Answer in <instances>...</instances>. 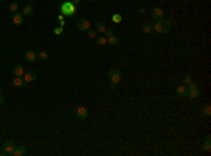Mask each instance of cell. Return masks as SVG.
Wrapping results in <instances>:
<instances>
[{
  "instance_id": "cell-1",
  "label": "cell",
  "mask_w": 211,
  "mask_h": 156,
  "mask_svg": "<svg viewBox=\"0 0 211 156\" xmlns=\"http://www.w3.org/2000/svg\"><path fill=\"white\" fill-rule=\"evenodd\" d=\"M152 30H155L159 34H166L170 30V23L168 20H163V18L156 20L155 23H152Z\"/></svg>"
},
{
  "instance_id": "cell-2",
  "label": "cell",
  "mask_w": 211,
  "mask_h": 156,
  "mask_svg": "<svg viewBox=\"0 0 211 156\" xmlns=\"http://www.w3.org/2000/svg\"><path fill=\"white\" fill-rule=\"evenodd\" d=\"M59 10H61V14H64L66 17H72L75 14V11H76V7H75V4L72 1H64L61 4Z\"/></svg>"
},
{
  "instance_id": "cell-3",
  "label": "cell",
  "mask_w": 211,
  "mask_h": 156,
  "mask_svg": "<svg viewBox=\"0 0 211 156\" xmlns=\"http://www.w3.org/2000/svg\"><path fill=\"white\" fill-rule=\"evenodd\" d=\"M108 79H110V83H118L120 79H121V72L118 69H111L108 72Z\"/></svg>"
},
{
  "instance_id": "cell-4",
  "label": "cell",
  "mask_w": 211,
  "mask_h": 156,
  "mask_svg": "<svg viewBox=\"0 0 211 156\" xmlns=\"http://www.w3.org/2000/svg\"><path fill=\"white\" fill-rule=\"evenodd\" d=\"M76 28H79L80 31H87L90 28V21L87 18H79L76 21Z\"/></svg>"
},
{
  "instance_id": "cell-5",
  "label": "cell",
  "mask_w": 211,
  "mask_h": 156,
  "mask_svg": "<svg viewBox=\"0 0 211 156\" xmlns=\"http://www.w3.org/2000/svg\"><path fill=\"white\" fill-rule=\"evenodd\" d=\"M14 149H16V146H14L13 141H6V142L3 143V152H4V155H13Z\"/></svg>"
},
{
  "instance_id": "cell-6",
  "label": "cell",
  "mask_w": 211,
  "mask_h": 156,
  "mask_svg": "<svg viewBox=\"0 0 211 156\" xmlns=\"http://www.w3.org/2000/svg\"><path fill=\"white\" fill-rule=\"evenodd\" d=\"M24 59H26L27 62H30V63H32V62H35L37 59H38V56H37V53L34 51H31V49H28V51L24 52Z\"/></svg>"
},
{
  "instance_id": "cell-7",
  "label": "cell",
  "mask_w": 211,
  "mask_h": 156,
  "mask_svg": "<svg viewBox=\"0 0 211 156\" xmlns=\"http://www.w3.org/2000/svg\"><path fill=\"white\" fill-rule=\"evenodd\" d=\"M75 115L79 118V120H85V118H87V115H89V111H87L86 107H79V108H76Z\"/></svg>"
},
{
  "instance_id": "cell-8",
  "label": "cell",
  "mask_w": 211,
  "mask_h": 156,
  "mask_svg": "<svg viewBox=\"0 0 211 156\" xmlns=\"http://www.w3.org/2000/svg\"><path fill=\"white\" fill-rule=\"evenodd\" d=\"M23 79H24L26 83H31V82H34V80L37 79V73H35L34 70H28V72H26V73L23 75Z\"/></svg>"
},
{
  "instance_id": "cell-9",
  "label": "cell",
  "mask_w": 211,
  "mask_h": 156,
  "mask_svg": "<svg viewBox=\"0 0 211 156\" xmlns=\"http://www.w3.org/2000/svg\"><path fill=\"white\" fill-rule=\"evenodd\" d=\"M11 84L14 87H23L27 83L24 82V79H21V76H14V79H11Z\"/></svg>"
},
{
  "instance_id": "cell-10",
  "label": "cell",
  "mask_w": 211,
  "mask_h": 156,
  "mask_svg": "<svg viewBox=\"0 0 211 156\" xmlns=\"http://www.w3.org/2000/svg\"><path fill=\"white\" fill-rule=\"evenodd\" d=\"M152 17H154V20H160V18H163V10L162 9H159V7H154L152 9Z\"/></svg>"
},
{
  "instance_id": "cell-11",
  "label": "cell",
  "mask_w": 211,
  "mask_h": 156,
  "mask_svg": "<svg viewBox=\"0 0 211 156\" xmlns=\"http://www.w3.org/2000/svg\"><path fill=\"white\" fill-rule=\"evenodd\" d=\"M23 18H24V16H23L21 13H14L13 17H11L13 24L14 26H21V24H23Z\"/></svg>"
},
{
  "instance_id": "cell-12",
  "label": "cell",
  "mask_w": 211,
  "mask_h": 156,
  "mask_svg": "<svg viewBox=\"0 0 211 156\" xmlns=\"http://www.w3.org/2000/svg\"><path fill=\"white\" fill-rule=\"evenodd\" d=\"M11 73H13V76H21L23 78V75L26 73V70H24V68L21 65H16L13 68V70H11Z\"/></svg>"
},
{
  "instance_id": "cell-13",
  "label": "cell",
  "mask_w": 211,
  "mask_h": 156,
  "mask_svg": "<svg viewBox=\"0 0 211 156\" xmlns=\"http://www.w3.org/2000/svg\"><path fill=\"white\" fill-rule=\"evenodd\" d=\"M187 91H189L187 86H179V87L176 89V94L180 96V97H185V96H187Z\"/></svg>"
},
{
  "instance_id": "cell-14",
  "label": "cell",
  "mask_w": 211,
  "mask_h": 156,
  "mask_svg": "<svg viewBox=\"0 0 211 156\" xmlns=\"http://www.w3.org/2000/svg\"><path fill=\"white\" fill-rule=\"evenodd\" d=\"M107 42L110 44V45H118L120 42V38L116 35V34H113V35H110V37H107Z\"/></svg>"
},
{
  "instance_id": "cell-15",
  "label": "cell",
  "mask_w": 211,
  "mask_h": 156,
  "mask_svg": "<svg viewBox=\"0 0 211 156\" xmlns=\"http://www.w3.org/2000/svg\"><path fill=\"white\" fill-rule=\"evenodd\" d=\"M13 155L14 156H23V155H26V148H24L23 145H21V146H16V149H14Z\"/></svg>"
},
{
  "instance_id": "cell-16",
  "label": "cell",
  "mask_w": 211,
  "mask_h": 156,
  "mask_svg": "<svg viewBox=\"0 0 211 156\" xmlns=\"http://www.w3.org/2000/svg\"><path fill=\"white\" fill-rule=\"evenodd\" d=\"M32 11H34V6H32V4H28L27 7L23 9V16H24V17H28V16L32 14Z\"/></svg>"
},
{
  "instance_id": "cell-17",
  "label": "cell",
  "mask_w": 211,
  "mask_h": 156,
  "mask_svg": "<svg viewBox=\"0 0 211 156\" xmlns=\"http://www.w3.org/2000/svg\"><path fill=\"white\" fill-rule=\"evenodd\" d=\"M204 151H206V152H210L211 151V136L210 135L206 136V141H204Z\"/></svg>"
},
{
  "instance_id": "cell-18",
  "label": "cell",
  "mask_w": 211,
  "mask_h": 156,
  "mask_svg": "<svg viewBox=\"0 0 211 156\" xmlns=\"http://www.w3.org/2000/svg\"><path fill=\"white\" fill-rule=\"evenodd\" d=\"M96 31H97V32H100V34H104L106 27H104V24H103L101 21H97V23H96Z\"/></svg>"
},
{
  "instance_id": "cell-19",
  "label": "cell",
  "mask_w": 211,
  "mask_h": 156,
  "mask_svg": "<svg viewBox=\"0 0 211 156\" xmlns=\"http://www.w3.org/2000/svg\"><path fill=\"white\" fill-rule=\"evenodd\" d=\"M9 10H10L13 14L17 13V11H18V3H17V1H13V3L9 6Z\"/></svg>"
},
{
  "instance_id": "cell-20",
  "label": "cell",
  "mask_w": 211,
  "mask_h": 156,
  "mask_svg": "<svg viewBox=\"0 0 211 156\" xmlns=\"http://www.w3.org/2000/svg\"><path fill=\"white\" fill-rule=\"evenodd\" d=\"M96 44L100 45V47H101V45H106V44H107V38H106V37H97V38H96Z\"/></svg>"
},
{
  "instance_id": "cell-21",
  "label": "cell",
  "mask_w": 211,
  "mask_h": 156,
  "mask_svg": "<svg viewBox=\"0 0 211 156\" xmlns=\"http://www.w3.org/2000/svg\"><path fill=\"white\" fill-rule=\"evenodd\" d=\"M111 20H113V23H121V20H122V17H121V14H113V17H111Z\"/></svg>"
},
{
  "instance_id": "cell-22",
  "label": "cell",
  "mask_w": 211,
  "mask_h": 156,
  "mask_svg": "<svg viewBox=\"0 0 211 156\" xmlns=\"http://www.w3.org/2000/svg\"><path fill=\"white\" fill-rule=\"evenodd\" d=\"M37 56H38V59H41V61H47V59H48V53L45 51H41Z\"/></svg>"
},
{
  "instance_id": "cell-23",
  "label": "cell",
  "mask_w": 211,
  "mask_h": 156,
  "mask_svg": "<svg viewBox=\"0 0 211 156\" xmlns=\"http://www.w3.org/2000/svg\"><path fill=\"white\" fill-rule=\"evenodd\" d=\"M203 113H204V115H206V117H210V115H211V105H210V104H207V105L204 107V111H203Z\"/></svg>"
},
{
  "instance_id": "cell-24",
  "label": "cell",
  "mask_w": 211,
  "mask_h": 156,
  "mask_svg": "<svg viewBox=\"0 0 211 156\" xmlns=\"http://www.w3.org/2000/svg\"><path fill=\"white\" fill-rule=\"evenodd\" d=\"M142 30H144L145 34H149V32L152 31V24H145V26L142 27Z\"/></svg>"
},
{
  "instance_id": "cell-25",
  "label": "cell",
  "mask_w": 211,
  "mask_h": 156,
  "mask_svg": "<svg viewBox=\"0 0 211 156\" xmlns=\"http://www.w3.org/2000/svg\"><path fill=\"white\" fill-rule=\"evenodd\" d=\"M183 82H185V84H190L193 82V78L190 75H186V76H183Z\"/></svg>"
},
{
  "instance_id": "cell-26",
  "label": "cell",
  "mask_w": 211,
  "mask_h": 156,
  "mask_svg": "<svg viewBox=\"0 0 211 156\" xmlns=\"http://www.w3.org/2000/svg\"><path fill=\"white\" fill-rule=\"evenodd\" d=\"M96 34H97V32H96L94 30H87V37H89V38H96Z\"/></svg>"
},
{
  "instance_id": "cell-27",
  "label": "cell",
  "mask_w": 211,
  "mask_h": 156,
  "mask_svg": "<svg viewBox=\"0 0 211 156\" xmlns=\"http://www.w3.org/2000/svg\"><path fill=\"white\" fill-rule=\"evenodd\" d=\"M113 34H114V31H113V30H110V28H106V31H104L106 38H107V37H110V35H113Z\"/></svg>"
},
{
  "instance_id": "cell-28",
  "label": "cell",
  "mask_w": 211,
  "mask_h": 156,
  "mask_svg": "<svg viewBox=\"0 0 211 156\" xmlns=\"http://www.w3.org/2000/svg\"><path fill=\"white\" fill-rule=\"evenodd\" d=\"M62 31H64V28H62V27H56V28L53 30V32H55L56 35H61V34H62Z\"/></svg>"
},
{
  "instance_id": "cell-29",
  "label": "cell",
  "mask_w": 211,
  "mask_h": 156,
  "mask_svg": "<svg viewBox=\"0 0 211 156\" xmlns=\"http://www.w3.org/2000/svg\"><path fill=\"white\" fill-rule=\"evenodd\" d=\"M59 27H62V28L65 27V21H64V20H61V21H59Z\"/></svg>"
},
{
  "instance_id": "cell-30",
  "label": "cell",
  "mask_w": 211,
  "mask_h": 156,
  "mask_svg": "<svg viewBox=\"0 0 211 156\" xmlns=\"http://www.w3.org/2000/svg\"><path fill=\"white\" fill-rule=\"evenodd\" d=\"M116 86H117L116 83H110V87H111V90H114V89H116Z\"/></svg>"
},
{
  "instance_id": "cell-31",
  "label": "cell",
  "mask_w": 211,
  "mask_h": 156,
  "mask_svg": "<svg viewBox=\"0 0 211 156\" xmlns=\"http://www.w3.org/2000/svg\"><path fill=\"white\" fill-rule=\"evenodd\" d=\"M1 104H4V97H3V96H0V105H1Z\"/></svg>"
},
{
  "instance_id": "cell-32",
  "label": "cell",
  "mask_w": 211,
  "mask_h": 156,
  "mask_svg": "<svg viewBox=\"0 0 211 156\" xmlns=\"http://www.w3.org/2000/svg\"><path fill=\"white\" fill-rule=\"evenodd\" d=\"M64 17H65L64 14H59V16H58V18H59V21H61V20H64Z\"/></svg>"
},
{
  "instance_id": "cell-33",
  "label": "cell",
  "mask_w": 211,
  "mask_h": 156,
  "mask_svg": "<svg viewBox=\"0 0 211 156\" xmlns=\"http://www.w3.org/2000/svg\"><path fill=\"white\" fill-rule=\"evenodd\" d=\"M139 13L144 14V13H145V9H144V7H141V9H139Z\"/></svg>"
},
{
  "instance_id": "cell-34",
  "label": "cell",
  "mask_w": 211,
  "mask_h": 156,
  "mask_svg": "<svg viewBox=\"0 0 211 156\" xmlns=\"http://www.w3.org/2000/svg\"><path fill=\"white\" fill-rule=\"evenodd\" d=\"M79 1H80V0H73V4H78Z\"/></svg>"
},
{
  "instance_id": "cell-35",
  "label": "cell",
  "mask_w": 211,
  "mask_h": 156,
  "mask_svg": "<svg viewBox=\"0 0 211 156\" xmlns=\"http://www.w3.org/2000/svg\"><path fill=\"white\" fill-rule=\"evenodd\" d=\"M0 96H1V90H0Z\"/></svg>"
}]
</instances>
